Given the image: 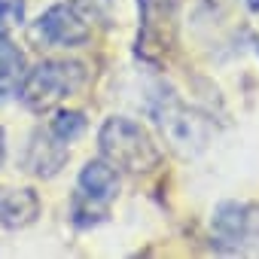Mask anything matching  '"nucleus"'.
Segmentation results:
<instances>
[{"mask_svg": "<svg viewBox=\"0 0 259 259\" xmlns=\"http://www.w3.org/2000/svg\"><path fill=\"white\" fill-rule=\"evenodd\" d=\"M141 37H138V52L153 55V49H165V22L174 19V13H165L162 0H141Z\"/></svg>", "mask_w": 259, "mask_h": 259, "instance_id": "nucleus-6", "label": "nucleus"}, {"mask_svg": "<svg viewBox=\"0 0 259 259\" xmlns=\"http://www.w3.org/2000/svg\"><path fill=\"white\" fill-rule=\"evenodd\" d=\"M153 119L162 128L171 150H177L180 156H195L198 150H204V144L210 138V125L204 122V116H198L195 110L180 104L174 95H162L153 104Z\"/></svg>", "mask_w": 259, "mask_h": 259, "instance_id": "nucleus-3", "label": "nucleus"}, {"mask_svg": "<svg viewBox=\"0 0 259 259\" xmlns=\"http://www.w3.org/2000/svg\"><path fill=\"white\" fill-rule=\"evenodd\" d=\"M25 19V0H0V34L22 25Z\"/></svg>", "mask_w": 259, "mask_h": 259, "instance_id": "nucleus-12", "label": "nucleus"}, {"mask_svg": "<svg viewBox=\"0 0 259 259\" xmlns=\"http://www.w3.org/2000/svg\"><path fill=\"white\" fill-rule=\"evenodd\" d=\"M49 132L55 135V141L70 144V141H76V138L85 132V116L76 113V110H61V113H55Z\"/></svg>", "mask_w": 259, "mask_h": 259, "instance_id": "nucleus-11", "label": "nucleus"}, {"mask_svg": "<svg viewBox=\"0 0 259 259\" xmlns=\"http://www.w3.org/2000/svg\"><path fill=\"white\" fill-rule=\"evenodd\" d=\"M79 189L92 201H110L119 192V174H116V168L110 162L95 159L79 171Z\"/></svg>", "mask_w": 259, "mask_h": 259, "instance_id": "nucleus-8", "label": "nucleus"}, {"mask_svg": "<svg viewBox=\"0 0 259 259\" xmlns=\"http://www.w3.org/2000/svg\"><path fill=\"white\" fill-rule=\"evenodd\" d=\"M64 159H67V150L61 147V141L55 144V135L49 132L43 141L37 138V141L31 144V153H28V168H31L37 177H52V174L64 165Z\"/></svg>", "mask_w": 259, "mask_h": 259, "instance_id": "nucleus-9", "label": "nucleus"}, {"mask_svg": "<svg viewBox=\"0 0 259 259\" xmlns=\"http://www.w3.org/2000/svg\"><path fill=\"white\" fill-rule=\"evenodd\" d=\"M82 85H85V67L79 61H40L31 73H25L19 98L34 113H43L61 104L64 98L76 95Z\"/></svg>", "mask_w": 259, "mask_h": 259, "instance_id": "nucleus-2", "label": "nucleus"}, {"mask_svg": "<svg viewBox=\"0 0 259 259\" xmlns=\"http://www.w3.org/2000/svg\"><path fill=\"white\" fill-rule=\"evenodd\" d=\"M4 156H7V138H4V128H0V165H4Z\"/></svg>", "mask_w": 259, "mask_h": 259, "instance_id": "nucleus-14", "label": "nucleus"}, {"mask_svg": "<svg viewBox=\"0 0 259 259\" xmlns=\"http://www.w3.org/2000/svg\"><path fill=\"white\" fill-rule=\"evenodd\" d=\"M40 217V198L34 189H13L0 198V223L7 229H25Z\"/></svg>", "mask_w": 259, "mask_h": 259, "instance_id": "nucleus-7", "label": "nucleus"}, {"mask_svg": "<svg viewBox=\"0 0 259 259\" xmlns=\"http://www.w3.org/2000/svg\"><path fill=\"white\" fill-rule=\"evenodd\" d=\"M247 7H250L253 13H259V0H247Z\"/></svg>", "mask_w": 259, "mask_h": 259, "instance_id": "nucleus-15", "label": "nucleus"}, {"mask_svg": "<svg viewBox=\"0 0 259 259\" xmlns=\"http://www.w3.org/2000/svg\"><path fill=\"white\" fill-rule=\"evenodd\" d=\"M34 37L49 43V46H82L92 37V28L85 25L79 10L58 4V7H52L40 16V22L34 28Z\"/></svg>", "mask_w": 259, "mask_h": 259, "instance_id": "nucleus-4", "label": "nucleus"}, {"mask_svg": "<svg viewBox=\"0 0 259 259\" xmlns=\"http://www.w3.org/2000/svg\"><path fill=\"white\" fill-rule=\"evenodd\" d=\"M101 153L113 168L132 171V174H144L153 171L159 165V147L153 144V138L144 132V128L125 116H113L101 125L98 135Z\"/></svg>", "mask_w": 259, "mask_h": 259, "instance_id": "nucleus-1", "label": "nucleus"}, {"mask_svg": "<svg viewBox=\"0 0 259 259\" xmlns=\"http://www.w3.org/2000/svg\"><path fill=\"white\" fill-rule=\"evenodd\" d=\"M25 79V55L0 34V98L13 95Z\"/></svg>", "mask_w": 259, "mask_h": 259, "instance_id": "nucleus-10", "label": "nucleus"}, {"mask_svg": "<svg viewBox=\"0 0 259 259\" xmlns=\"http://www.w3.org/2000/svg\"><path fill=\"white\" fill-rule=\"evenodd\" d=\"M213 232L232 244L256 241L259 238V204H238V201L220 204L213 213Z\"/></svg>", "mask_w": 259, "mask_h": 259, "instance_id": "nucleus-5", "label": "nucleus"}, {"mask_svg": "<svg viewBox=\"0 0 259 259\" xmlns=\"http://www.w3.org/2000/svg\"><path fill=\"white\" fill-rule=\"evenodd\" d=\"M70 7L89 19H107L113 10V0H70Z\"/></svg>", "mask_w": 259, "mask_h": 259, "instance_id": "nucleus-13", "label": "nucleus"}]
</instances>
